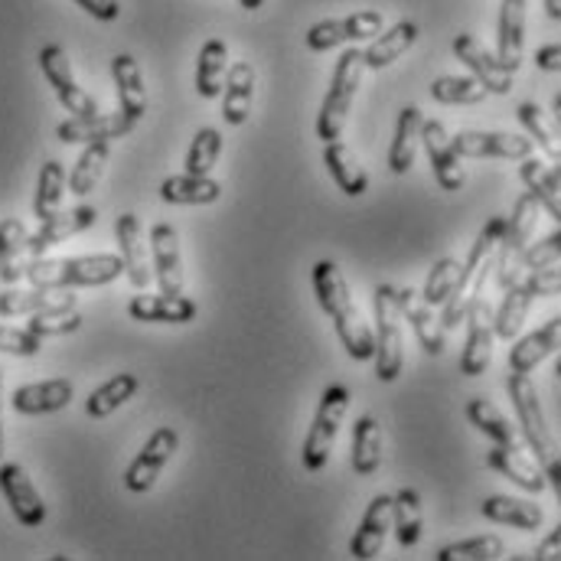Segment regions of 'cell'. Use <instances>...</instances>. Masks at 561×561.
Returning <instances> with one entry per match:
<instances>
[{
	"label": "cell",
	"mask_w": 561,
	"mask_h": 561,
	"mask_svg": "<svg viewBox=\"0 0 561 561\" xmlns=\"http://www.w3.org/2000/svg\"><path fill=\"white\" fill-rule=\"evenodd\" d=\"M421 115L419 105H405L399 112V122H396V138H392V147H389V170L396 176L409 173L412 170V160H415V150H419L421 138Z\"/></svg>",
	"instance_id": "34"
},
{
	"label": "cell",
	"mask_w": 561,
	"mask_h": 561,
	"mask_svg": "<svg viewBox=\"0 0 561 561\" xmlns=\"http://www.w3.org/2000/svg\"><path fill=\"white\" fill-rule=\"evenodd\" d=\"M523 284L533 290V297H556L561 287L559 265H552V268H539V272H526V275H523Z\"/></svg>",
	"instance_id": "53"
},
{
	"label": "cell",
	"mask_w": 561,
	"mask_h": 561,
	"mask_svg": "<svg viewBox=\"0 0 561 561\" xmlns=\"http://www.w3.org/2000/svg\"><path fill=\"white\" fill-rule=\"evenodd\" d=\"M483 519L500 523V526H513L519 533H536L546 526V513L539 503L533 500H519V496H486L480 503Z\"/></svg>",
	"instance_id": "27"
},
{
	"label": "cell",
	"mask_w": 561,
	"mask_h": 561,
	"mask_svg": "<svg viewBox=\"0 0 561 561\" xmlns=\"http://www.w3.org/2000/svg\"><path fill=\"white\" fill-rule=\"evenodd\" d=\"M229 72V46L222 39H206L196 59V92L203 99H219Z\"/></svg>",
	"instance_id": "37"
},
{
	"label": "cell",
	"mask_w": 561,
	"mask_h": 561,
	"mask_svg": "<svg viewBox=\"0 0 561 561\" xmlns=\"http://www.w3.org/2000/svg\"><path fill=\"white\" fill-rule=\"evenodd\" d=\"M23 242H26V226L20 219H3L0 222V268L23 252Z\"/></svg>",
	"instance_id": "52"
},
{
	"label": "cell",
	"mask_w": 561,
	"mask_h": 561,
	"mask_svg": "<svg viewBox=\"0 0 561 561\" xmlns=\"http://www.w3.org/2000/svg\"><path fill=\"white\" fill-rule=\"evenodd\" d=\"M350 463L356 477H373L382 467V424L376 415H363L356 421Z\"/></svg>",
	"instance_id": "35"
},
{
	"label": "cell",
	"mask_w": 561,
	"mask_h": 561,
	"mask_svg": "<svg viewBox=\"0 0 561 561\" xmlns=\"http://www.w3.org/2000/svg\"><path fill=\"white\" fill-rule=\"evenodd\" d=\"M519 122H523V128L529 131V140L533 144H539L546 153H549V160H561V144H559V131H556V125H552V118L536 105V102H523L519 105Z\"/></svg>",
	"instance_id": "45"
},
{
	"label": "cell",
	"mask_w": 561,
	"mask_h": 561,
	"mask_svg": "<svg viewBox=\"0 0 561 561\" xmlns=\"http://www.w3.org/2000/svg\"><path fill=\"white\" fill-rule=\"evenodd\" d=\"M419 39V23L415 20H399L392 30L379 33L366 49H363V66L366 69H386L396 59H402Z\"/></svg>",
	"instance_id": "30"
},
{
	"label": "cell",
	"mask_w": 561,
	"mask_h": 561,
	"mask_svg": "<svg viewBox=\"0 0 561 561\" xmlns=\"http://www.w3.org/2000/svg\"><path fill=\"white\" fill-rule=\"evenodd\" d=\"M140 125V118H131L125 112H108V115H89V118H69L56 125V138L62 144H95V140L128 138Z\"/></svg>",
	"instance_id": "16"
},
{
	"label": "cell",
	"mask_w": 561,
	"mask_h": 561,
	"mask_svg": "<svg viewBox=\"0 0 561 561\" xmlns=\"http://www.w3.org/2000/svg\"><path fill=\"white\" fill-rule=\"evenodd\" d=\"M76 307V294L69 287H33V290H3L0 294V317H30L43 310H66Z\"/></svg>",
	"instance_id": "25"
},
{
	"label": "cell",
	"mask_w": 561,
	"mask_h": 561,
	"mask_svg": "<svg viewBox=\"0 0 561 561\" xmlns=\"http://www.w3.org/2000/svg\"><path fill=\"white\" fill-rule=\"evenodd\" d=\"M95 219H99V213H95L92 206H76V209H66V213L59 209L56 216L43 219V226H39L33 236H26V242H23V252H20V255H26V259H39V255H46L49 249L62 245L66 239H72V236H79V232L92 229V226H95Z\"/></svg>",
	"instance_id": "12"
},
{
	"label": "cell",
	"mask_w": 561,
	"mask_h": 561,
	"mask_svg": "<svg viewBox=\"0 0 561 561\" xmlns=\"http://www.w3.org/2000/svg\"><path fill=\"white\" fill-rule=\"evenodd\" d=\"M323 163L330 170V176L336 180V186L346 193V196H363L369 190V173L366 167L359 163L356 150L343 140H327V150H323Z\"/></svg>",
	"instance_id": "29"
},
{
	"label": "cell",
	"mask_w": 561,
	"mask_h": 561,
	"mask_svg": "<svg viewBox=\"0 0 561 561\" xmlns=\"http://www.w3.org/2000/svg\"><path fill=\"white\" fill-rule=\"evenodd\" d=\"M561 255V232L546 236L542 242H536L533 249H526L516 262V278H523L526 272H539V268H552L559 265Z\"/></svg>",
	"instance_id": "50"
},
{
	"label": "cell",
	"mask_w": 561,
	"mask_h": 561,
	"mask_svg": "<svg viewBox=\"0 0 561 561\" xmlns=\"http://www.w3.org/2000/svg\"><path fill=\"white\" fill-rule=\"evenodd\" d=\"M559 343H561V320L559 317H552L542 330H536V333L523 336V340L510 350V369H513V373L529 376L536 366H542L549 356H556V353H559Z\"/></svg>",
	"instance_id": "28"
},
{
	"label": "cell",
	"mask_w": 561,
	"mask_h": 561,
	"mask_svg": "<svg viewBox=\"0 0 561 561\" xmlns=\"http://www.w3.org/2000/svg\"><path fill=\"white\" fill-rule=\"evenodd\" d=\"M536 62H539V69H546V72H559L561 69L559 43H549V46H542V49L536 53Z\"/></svg>",
	"instance_id": "55"
},
{
	"label": "cell",
	"mask_w": 561,
	"mask_h": 561,
	"mask_svg": "<svg viewBox=\"0 0 561 561\" xmlns=\"http://www.w3.org/2000/svg\"><path fill=\"white\" fill-rule=\"evenodd\" d=\"M0 493L10 503L20 526L36 529V526L46 523V503H43L39 490L33 486L30 473L20 463H0Z\"/></svg>",
	"instance_id": "15"
},
{
	"label": "cell",
	"mask_w": 561,
	"mask_h": 561,
	"mask_svg": "<svg viewBox=\"0 0 561 561\" xmlns=\"http://www.w3.org/2000/svg\"><path fill=\"white\" fill-rule=\"evenodd\" d=\"M43 350V340L26 333V330H16V327H0V353H10V356H36Z\"/></svg>",
	"instance_id": "51"
},
{
	"label": "cell",
	"mask_w": 561,
	"mask_h": 561,
	"mask_svg": "<svg viewBox=\"0 0 561 561\" xmlns=\"http://www.w3.org/2000/svg\"><path fill=\"white\" fill-rule=\"evenodd\" d=\"M392 529L402 549H415L424 529V506L415 486H405L392 496Z\"/></svg>",
	"instance_id": "38"
},
{
	"label": "cell",
	"mask_w": 561,
	"mask_h": 561,
	"mask_svg": "<svg viewBox=\"0 0 561 561\" xmlns=\"http://www.w3.org/2000/svg\"><path fill=\"white\" fill-rule=\"evenodd\" d=\"M389 529H392V496L382 493L369 503V510H366V516H363V523L350 542V556L359 561L376 559L386 546Z\"/></svg>",
	"instance_id": "23"
},
{
	"label": "cell",
	"mask_w": 561,
	"mask_h": 561,
	"mask_svg": "<svg viewBox=\"0 0 561 561\" xmlns=\"http://www.w3.org/2000/svg\"><path fill=\"white\" fill-rule=\"evenodd\" d=\"M506 389H510V399L516 405V415H519V424H523L526 444H529L533 457L539 460V470L546 473V483L552 490H561L559 444L552 437V427L546 421V412H542V402H539V392H536L533 379L523 376V373H513L506 379Z\"/></svg>",
	"instance_id": "3"
},
{
	"label": "cell",
	"mask_w": 561,
	"mask_h": 561,
	"mask_svg": "<svg viewBox=\"0 0 561 561\" xmlns=\"http://www.w3.org/2000/svg\"><path fill=\"white\" fill-rule=\"evenodd\" d=\"M350 389L346 386H330L323 389L320 396V405H317V415H313V424L304 437V467L310 473H320L327 463H330V450L336 444V434H340V424L350 412Z\"/></svg>",
	"instance_id": "6"
},
{
	"label": "cell",
	"mask_w": 561,
	"mask_h": 561,
	"mask_svg": "<svg viewBox=\"0 0 561 561\" xmlns=\"http://www.w3.org/2000/svg\"><path fill=\"white\" fill-rule=\"evenodd\" d=\"M363 72H366V66H363V49H346V53L336 59L330 92H327V99H323V105H320V115H317V138L320 140L343 138V128H346V118H350V112H353V102H356Z\"/></svg>",
	"instance_id": "5"
},
{
	"label": "cell",
	"mask_w": 561,
	"mask_h": 561,
	"mask_svg": "<svg viewBox=\"0 0 561 561\" xmlns=\"http://www.w3.org/2000/svg\"><path fill=\"white\" fill-rule=\"evenodd\" d=\"M490 470H496L500 477H506L510 483L523 486L526 493H542L549 483H546V473L539 470V463H533L519 447H493L490 457H486Z\"/></svg>",
	"instance_id": "31"
},
{
	"label": "cell",
	"mask_w": 561,
	"mask_h": 561,
	"mask_svg": "<svg viewBox=\"0 0 561 561\" xmlns=\"http://www.w3.org/2000/svg\"><path fill=\"white\" fill-rule=\"evenodd\" d=\"M467 346H463V356H460V373L463 376H483L493 363V304L486 297H473L467 313Z\"/></svg>",
	"instance_id": "9"
},
{
	"label": "cell",
	"mask_w": 561,
	"mask_h": 561,
	"mask_svg": "<svg viewBox=\"0 0 561 561\" xmlns=\"http://www.w3.org/2000/svg\"><path fill=\"white\" fill-rule=\"evenodd\" d=\"M546 13H549L552 20H559V16H561V0H546Z\"/></svg>",
	"instance_id": "57"
},
{
	"label": "cell",
	"mask_w": 561,
	"mask_h": 561,
	"mask_svg": "<svg viewBox=\"0 0 561 561\" xmlns=\"http://www.w3.org/2000/svg\"><path fill=\"white\" fill-rule=\"evenodd\" d=\"M457 272H460V262L457 259H440L431 272H427V280H424V290H421V297L431 304V307H440L444 300H447V294H450V287H454V280H457Z\"/></svg>",
	"instance_id": "49"
},
{
	"label": "cell",
	"mask_w": 561,
	"mask_h": 561,
	"mask_svg": "<svg viewBox=\"0 0 561 561\" xmlns=\"http://www.w3.org/2000/svg\"><path fill=\"white\" fill-rule=\"evenodd\" d=\"M176 447H180V434H176L173 427H167V424L157 427V431L147 437V444L140 447L138 457L131 460L128 473H125L128 490H131V493H150V490L157 486V480H160L167 460L176 454Z\"/></svg>",
	"instance_id": "11"
},
{
	"label": "cell",
	"mask_w": 561,
	"mask_h": 561,
	"mask_svg": "<svg viewBox=\"0 0 561 561\" xmlns=\"http://www.w3.org/2000/svg\"><path fill=\"white\" fill-rule=\"evenodd\" d=\"M506 556V546L500 536H477L463 542H450L437 552V561H496Z\"/></svg>",
	"instance_id": "46"
},
{
	"label": "cell",
	"mask_w": 561,
	"mask_h": 561,
	"mask_svg": "<svg viewBox=\"0 0 561 561\" xmlns=\"http://www.w3.org/2000/svg\"><path fill=\"white\" fill-rule=\"evenodd\" d=\"M150 252H153V275L160 294H183V262H180V236L170 222H157L150 229Z\"/></svg>",
	"instance_id": "18"
},
{
	"label": "cell",
	"mask_w": 561,
	"mask_h": 561,
	"mask_svg": "<svg viewBox=\"0 0 561 561\" xmlns=\"http://www.w3.org/2000/svg\"><path fill=\"white\" fill-rule=\"evenodd\" d=\"M313 294H317V304L330 313V320H333L346 353L356 363H369L373 350H376L373 327L366 323V317H363V310H359V304H356L346 278L340 275V268L333 262H327V259L313 265Z\"/></svg>",
	"instance_id": "2"
},
{
	"label": "cell",
	"mask_w": 561,
	"mask_h": 561,
	"mask_svg": "<svg viewBox=\"0 0 561 561\" xmlns=\"http://www.w3.org/2000/svg\"><path fill=\"white\" fill-rule=\"evenodd\" d=\"M128 313L140 323H190L196 320V300L186 294H138Z\"/></svg>",
	"instance_id": "24"
},
{
	"label": "cell",
	"mask_w": 561,
	"mask_h": 561,
	"mask_svg": "<svg viewBox=\"0 0 561 561\" xmlns=\"http://www.w3.org/2000/svg\"><path fill=\"white\" fill-rule=\"evenodd\" d=\"M26 333L46 340V336H69L76 330H82V313L76 307H66V310H43V313H30Z\"/></svg>",
	"instance_id": "47"
},
{
	"label": "cell",
	"mask_w": 561,
	"mask_h": 561,
	"mask_svg": "<svg viewBox=\"0 0 561 561\" xmlns=\"http://www.w3.org/2000/svg\"><path fill=\"white\" fill-rule=\"evenodd\" d=\"M115 232H118V255H122V265H125V275L128 280L144 290L150 278H153V272H150V259H147V245H144V232H140V219L135 213H122L118 216V226H115Z\"/></svg>",
	"instance_id": "26"
},
{
	"label": "cell",
	"mask_w": 561,
	"mask_h": 561,
	"mask_svg": "<svg viewBox=\"0 0 561 561\" xmlns=\"http://www.w3.org/2000/svg\"><path fill=\"white\" fill-rule=\"evenodd\" d=\"M239 3H242L245 10H262V7H265V0H239Z\"/></svg>",
	"instance_id": "59"
},
{
	"label": "cell",
	"mask_w": 561,
	"mask_h": 561,
	"mask_svg": "<svg viewBox=\"0 0 561 561\" xmlns=\"http://www.w3.org/2000/svg\"><path fill=\"white\" fill-rule=\"evenodd\" d=\"M125 275L122 255H76V259H26L7 262L0 268V280L26 278L33 287H102Z\"/></svg>",
	"instance_id": "1"
},
{
	"label": "cell",
	"mask_w": 561,
	"mask_h": 561,
	"mask_svg": "<svg viewBox=\"0 0 561 561\" xmlns=\"http://www.w3.org/2000/svg\"><path fill=\"white\" fill-rule=\"evenodd\" d=\"M526 3L529 0H503L500 3L496 59L506 72H519L526 62Z\"/></svg>",
	"instance_id": "17"
},
{
	"label": "cell",
	"mask_w": 561,
	"mask_h": 561,
	"mask_svg": "<svg viewBox=\"0 0 561 561\" xmlns=\"http://www.w3.org/2000/svg\"><path fill=\"white\" fill-rule=\"evenodd\" d=\"M252 102H255V66L239 59L236 66H229L222 82V118L232 128H242L252 115Z\"/></svg>",
	"instance_id": "22"
},
{
	"label": "cell",
	"mask_w": 561,
	"mask_h": 561,
	"mask_svg": "<svg viewBox=\"0 0 561 561\" xmlns=\"http://www.w3.org/2000/svg\"><path fill=\"white\" fill-rule=\"evenodd\" d=\"M454 150L460 157H493V160H523L533 153V140L503 131H460L454 135Z\"/></svg>",
	"instance_id": "19"
},
{
	"label": "cell",
	"mask_w": 561,
	"mask_h": 561,
	"mask_svg": "<svg viewBox=\"0 0 561 561\" xmlns=\"http://www.w3.org/2000/svg\"><path fill=\"white\" fill-rule=\"evenodd\" d=\"M467 419L470 424L480 431V434H486V437H493L500 447H519V440H516V427L506 421V415L493 405V402H486V399H470L467 402Z\"/></svg>",
	"instance_id": "43"
},
{
	"label": "cell",
	"mask_w": 561,
	"mask_h": 561,
	"mask_svg": "<svg viewBox=\"0 0 561 561\" xmlns=\"http://www.w3.org/2000/svg\"><path fill=\"white\" fill-rule=\"evenodd\" d=\"M219 153H222V135L216 128H199L186 150V173L209 176L213 167L219 163Z\"/></svg>",
	"instance_id": "48"
},
{
	"label": "cell",
	"mask_w": 561,
	"mask_h": 561,
	"mask_svg": "<svg viewBox=\"0 0 561 561\" xmlns=\"http://www.w3.org/2000/svg\"><path fill=\"white\" fill-rule=\"evenodd\" d=\"M39 69L46 76V82L53 85L56 99L62 102L66 112H72V118H89V115H99V102L76 82L72 76V62L66 56L62 46L49 43L39 49Z\"/></svg>",
	"instance_id": "8"
},
{
	"label": "cell",
	"mask_w": 561,
	"mask_h": 561,
	"mask_svg": "<svg viewBox=\"0 0 561 561\" xmlns=\"http://www.w3.org/2000/svg\"><path fill=\"white\" fill-rule=\"evenodd\" d=\"M112 76H115V85H118L122 112L131 115V118H144V112H147V89H144L138 59L128 56V53L115 56L112 59Z\"/></svg>",
	"instance_id": "36"
},
{
	"label": "cell",
	"mask_w": 561,
	"mask_h": 561,
	"mask_svg": "<svg viewBox=\"0 0 561 561\" xmlns=\"http://www.w3.org/2000/svg\"><path fill=\"white\" fill-rule=\"evenodd\" d=\"M222 196L219 180L209 176H193V173H180V176H167L160 183V199L173 203V206H209Z\"/></svg>",
	"instance_id": "33"
},
{
	"label": "cell",
	"mask_w": 561,
	"mask_h": 561,
	"mask_svg": "<svg viewBox=\"0 0 561 561\" xmlns=\"http://www.w3.org/2000/svg\"><path fill=\"white\" fill-rule=\"evenodd\" d=\"M431 99L440 105H480L486 89L473 76H440L431 85Z\"/></svg>",
	"instance_id": "44"
},
{
	"label": "cell",
	"mask_w": 561,
	"mask_h": 561,
	"mask_svg": "<svg viewBox=\"0 0 561 561\" xmlns=\"http://www.w3.org/2000/svg\"><path fill=\"white\" fill-rule=\"evenodd\" d=\"M539 216H542V206L533 193H523L513 206V216L506 219V229L500 236V245H496V255H493V268H496V280L500 287H510L516 278V262L519 255L529 249L533 242V232L539 226Z\"/></svg>",
	"instance_id": "7"
},
{
	"label": "cell",
	"mask_w": 561,
	"mask_h": 561,
	"mask_svg": "<svg viewBox=\"0 0 561 561\" xmlns=\"http://www.w3.org/2000/svg\"><path fill=\"white\" fill-rule=\"evenodd\" d=\"M66 170L59 160H46L39 176H36V196H33V216L43 222L49 216H56L62 209V196H66Z\"/></svg>",
	"instance_id": "42"
},
{
	"label": "cell",
	"mask_w": 561,
	"mask_h": 561,
	"mask_svg": "<svg viewBox=\"0 0 561 561\" xmlns=\"http://www.w3.org/2000/svg\"><path fill=\"white\" fill-rule=\"evenodd\" d=\"M519 176H523V183L529 186V193L539 199V206L561 222V183H559V173L546 163V160H539V157H523L519 160Z\"/></svg>",
	"instance_id": "32"
},
{
	"label": "cell",
	"mask_w": 561,
	"mask_h": 561,
	"mask_svg": "<svg viewBox=\"0 0 561 561\" xmlns=\"http://www.w3.org/2000/svg\"><path fill=\"white\" fill-rule=\"evenodd\" d=\"M373 310H376V333H373L376 376L382 382H396L405 366V336H402V310L392 284H379L373 290Z\"/></svg>",
	"instance_id": "4"
},
{
	"label": "cell",
	"mask_w": 561,
	"mask_h": 561,
	"mask_svg": "<svg viewBox=\"0 0 561 561\" xmlns=\"http://www.w3.org/2000/svg\"><path fill=\"white\" fill-rule=\"evenodd\" d=\"M0 409H3V369H0ZM0 457H3V419H0Z\"/></svg>",
	"instance_id": "58"
},
{
	"label": "cell",
	"mask_w": 561,
	"mask_h": 561,
	"mask_svg": "<svg viewBox=\"0 0 561 561\" xmlns=\"http://www.w3.org/2000/svg\"><path fill=\"white\" fill-rule=\"evenodd\" d=\"M140 379L135 373H118L115 379H108L105 386H99L89 402H85V415L89 419H108L112 412H118L122 405H128L138 396Z\"/></svg>",
	"instance_id": "40"
},
{
	"label": "cell",
	"mask_w": 561,
	"mask_h": 561,
	"mask_svg": "<svg viewBox=\"0 0 561 561\" xmlns=\"http://www.w3.org/2000/svg\"><path fill=\"white\" fill-rule=\"evenodd\" d=\"M454 56L473 72V79L486 89V95H510L513 92V72H506L500 66V59L493 53H486L473 33L454 36Z\"/></svg>",
	"instance_id": "14"
},
{
	"label": "cell",
	"mask_w": 561,
	"mask_h": 561,
	"mask_svg": "<svg viewBox=\"0 0 561 561\" xmlns=\"http://www.w3.org/2000/svg\"><path fill=\"white\" fill-rule=\"evenodd\" d=\"M108 160H112V144H108V140L85 144V150H82V157H79L72 176L66 180V190L76 193V196H89V193L99 186V180L105 176Z\"/></svg>",
	"instance_id": "41"
},
{
	"label": "cell",
	"mask_w": 561,
	"mask_h": 561,
	"mask_svg": "<svg viewBox=\"0 0 561 561\" xmlns=\"http://www.w3.org/2000/svg\"><path fill=\"white\" fill-rule=\"evenodd\" d=\"M76 396V386L69 379H46V382H30V386H20L13 396H10V405L13 412L20 415H53V412H62Z\"/></svg>",
	"instance_id": "20"
},
{
	"label": "cell",
	"mask_w": 561,
	"mask_h": 561,
	"mask_svg": "<svg viewBox=\"0 0 561 561\" xmlns=\"http://www.w3.org/2000/svg\"><path fill=\"white\" fill-rule=\"evenodd\" d=\"M536 561H559L561 559V529H556L539 549H536V556H533Z\"/></svg>",
	"instance_id": "56"
},
{
	"label": "cell",
	"mask_w": 561,
	"mask_h": 561,
	"mask_svg": "<svg viewBox=\"0 0 561 561\" xmlns=\"http://www.w3.org/2000/svg\"><path fill=\"white\" fill-rule=\"evenodd\" d=\"M376 33H382V13L379 10H356L350 16H336V20L313 23L307 30V46L313 53H327V49H336L343 43L373 39Z\"/></svg>",
	"instance_id": "10"
},
{
	"label": "cell",
	"mask_w": 561,
	"mask_h": 561,
	"mask_svg": "<svg viewBox=\"0 0 561 561\" xmlns=\"http://www.w3.org/2000/svg\"><path fill=\"white\" fill-rule=\"evenodd\" d=\"M506 297H503V307L493 310V333L503 336V340H516L529 310H533V290L523 284V278L513 280L510 287H503Z\"/></svg>",
	"instance_id": "39"
},
{
	"label": "cell",
	"mask_w": 561,
	"mask_h": 561,
	"mask_svg": "<svg viewBox=\"0 0 561 561\" xmlns=\"http://www.w3.org/2000/svg\"><path fill=\"white\" fill-rule=\"evenodd\" d=\"M396 300H399V310H402V320H409V327L415 330L419 343L424 346L427 356H440L444 353V330H440V320L434 317L431 304L421 297L419 290L412 287H396Z\"/></svg>",
	"instance_id": "21"
},
{
	"label": "cell",
	"mask_w": 561,
	"mask_h": 561,
	"mask_svg": "<svg viewBox=\"0 0 561 561\" xmlns=\"http://www.w3.org/2000/svg\"><path fill=\"white\" fill-rule=\"evenodd\" d=\"M85 13H92L95 20H102V23H112V20H118L122 16V7H118V0H76Z\"/></svg>",
	"instance_id": "54"
},
{
	"label": "cell",
	"mask_w": 561,
	"mask_h": 561,
	"mask_svg": "<svg viewBox=\"0 0 561 561\" xmlns=\"http://www.w3.org/2000/svg\"><path fill=\"white\" fill-rule=\"evenodd\" d=\"M421 140L427 147V160L434 167V176H437V186L444 193H457L463 190L467 183V170L460 163V153L454 150V138L447 135V128L434 118L421 122Z\"/></svg>",
	"instance_id": "13"
}]
</instances>
